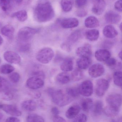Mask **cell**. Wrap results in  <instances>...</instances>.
Here are the masks:
<instances>
[{
  "mask_svg": "<svg viewBox=\"0 0 122 122\" xmlns=\"http://www.w3.org/2000/svg\"><path fill=\"white\" fill-rule=\"evenodd\" d=\"M55 12L51 3L47 0H41L36 5L33 10V16L40 23L48 22L55 16Z\"/></svg>",
  "mask_w": 122,
  "mask_h": 122,
  "instance_id": "cell-1",
  "label": "cell"
},
{
  "mask_svg": "<svg viewBox=\"0 0 122 122\" xmlns=\"http://www.w3.org/2000/svg\"><path fill=\"white\" fill-rule=\"evenodd\" d=\"M48 93L51 96L54 103L60 107H63L71 102L73 99L61 90H55L49 88Z\"/></svg>",
  "mask_w": 122,
  "mask_h": 122,
  "instance_id": "cell-2",
  "label": "cell"
},
{
  "mask_svg": "<svg viewBox=\"0 0 122 122\" xmlns=\"http://www.w3.org/2000/svg\"><path fill=\"white\" fill-rule=\"evenodd\" d=\"M40 29L29 27H25L20 29L18 37L20 42H27L36 34L39 33Z\"/></svg>",
  "mask_w": 122,
  "mask_h": 122,
  "instance_id": "cell-3",
  "label": "cell"
},
{
  "mask_svg": "<svg viewBox=\"0 0 122 122\" xmlns=\"http://www.w3.org/2000/svg\"><path fill=\"white\" fill-rule=\"evenodd\" d=\"M54 56V51L52 49L50 48L46 47L41 49L38 52L36 58L40 62L46 64L52 60Z\"/></svg>",
  "mask_w": 122,
  "mask_h": 122,
  "instance_id": "cell-4",
  "label": "cell"
},
{
  "mask_svg": "<svg viewBox=\"0 0 122 122\" xmlns=\"http://www.w3.org/2000/svg\"><path fill=\"white\" fill-rule=\"evenodd\" d=\"M78 89L80 94L83 96L88 97L93 92V84L91 81L85 80L81 84Z\"/></svg>",
  "mask_w": 122,
  "mask_h": 122,
  "instance_id": "cell-5",
  "label": "cell"
},
{
  "mask_svg": "<svg viewBox=\"0 0 122 122\" xmlns=\"http://www.w3.org/2000/svg\"><path fill=\"white\" fill-rule=\"evenodd\" d=\"M109 82L107 80L101 78L97 81L95 87V93L98 97L103 96L108 89Z\"/></svg>",
  "mask_w": 122,
  "mask_h": 122,
  "instance_id": "cell-6",
  "label": "cell"
},
{
  "mask_svg": "<svg viewBox=\"0 0 122 122\" xmlns=\"http://www.w3.org/2000/svg\"><path fill=\"white\" fill-rule=\"evenodd\" d=\"M44 79L33 76L28 79L26 81L27 87L32 90H37L43 87L45 84Z\"/></svg>",
  "mask_w": 122,
  "mask_h": 122,
  "instance_id": "cell-7",
  "label": "cell"
},
{
  "mask_svg": "<svg viewBox=\"0 0 122 122\" xmlns=\"http://www.w3.org/2000/svg\"><path fill=\"white\" fill-rule=\"evenodd\" d=\"M122 96L119 93H113L107 96L106 102L108 105L120 108L122 104Z\"/></svg>",
  "mask_w": 122,
  "mask_h": 122,
  "instance_id": "cell-8",
  "label": "cell"
},
{
  "mask_svg": "<svg viewBox=\"0 0 122 122\" xmlns=\"http://www.w3.org/2000/svg\"><path fill=\"white\" fill-rule=\"evenodd\" d=\"M0 109L11 116L15 117L21 116L22 112L17 106L9 104H0Z\"/></svg>",
  "mask_w": 122,
  "mask_h": 122,
  "instance_id": "cell-9",
  "label": "cell"
},
{
  "mask_svg": "<svg viewBox=\"0 0 122 122\" xmlns=\"http://www.w3.org/2000/svg\"><path fill=\"white\" fill-rule=\"evenodd\" d=\"M105 71L103 66L100 63H95L89 68L88 73L91 77L96 78L103 75Z\"/></svg>",
  "mask_w": 122,
  "mask_h": 122,
  "instance_id": "cell-10",
  "label": "cell"
},
{
  "mask_svg": "<svg viewBox=\"0 0 122 122\" xmlns=\"http://www.w3.org/2000/svg\"><path fill=\"white\" fill-rule=\"evenodd\" d=\"M5 60L11 64H18L21 62L20 56L15 52L7 51L4 54Z\"/></svg>",
  "mask_w": 122,
  "mask_h": 122,
  "instance_id": "cell-11",
  "label": "cell"
},
{
  "mask_svg": "<svg viewBox=\"0 0 122 122\" xmlns=\"http://www.w3.org/2000/svg\"><path fill=\"white\" fill-rule=\"evenodd\" d=\"M121 18L119 14L113 11L107 12L105 15V20L109 24H117L120 22Z\"/></svg>",
  "mask_w": 122,
  "mask_h": 122,
  "instance_id": "cell-12",
  "label": "cell"
},
{
  "mask_svg": "<svg viewBox=\"0 0 122 122\" xmlns=\"http://www.w3.org/2000/svg\"><path fill=\"white\" fill-rule=\"evenodd\" d=\"M105 0H94V4L92 8V11L94 14L100 15L102 14L106 8Z\"/></svg>",
  "mask_w": 122,
  "mask_h": 122,
  "instance_id": "cell-13",
  "label": "cell"
},
{
  "mask_svg": "<svg viewBox=\"0 0 122 122\" xmlns=\"http://www.w3.org/2000/svg\"><path fill=\"white\" fill-rule=\"evenodd\" d=\"M61 27L66 29L76 27L79 25V21L77 18H66L61 21Z\"/></svg>",
  "mask_w": 122,
  "mask_h": 122,
  "instance_id": "cell-14",
  "label": "cell"
},
{
  "mask_svg": "<svg viewBox=\"0 0 122 122\" xmlns=\"http://www.w3.org/2000/svg\"><path fill=\"white\" fill-rule=\"evenodd\" d=\"M76 54L79 57H90L92 55V51L90 46L85 45L78 47L76 51Z\"/></svg>",
  "mask_w": 122,
  "mask_h": 122,
  "instance_id": "cell-15",
  "label": "cell"
},
{
  "mask_svg": "<svg viewBox=\"0 0 122 122\" xmlns=\"http://www.w3.org/2000/svg\"><path fill=\"white\" fill-rule=\"evenodd\" d=\"M111 54L109 51L106 49H100L95 53L96 59L100 62H105L110 57Z\"/></svg>",
  "mask_w": 122,
  "mask_h": 122,
  "instance_id": "cell-16",
  "label": "cell"
},
{
  "mask_svg": "<svg viewBox=\"0 0 122 122\" xmlns=\"http://www.w3.org/2000/svg\"><path fill=\"white\" fill-rule=\"evenodd\" d=\"M104 36L108 38H113L117 36L118 34L117 31L111 25H106L103 30Z\"/></svg>",
  "mask_w": 122,
  "mask_h": 122,
  "instance_id": "cell-17",
  "label": "cell"
},
{
  "mask_svg": "<svg viewBox=\"0 0 122 122\" xmlns=\"http://www.w3.org/2000/svg\"><path fill=\"white\" fill-rule=\"evenodd\" d=\"M73 68V60L71 57L65 58L60 66L61 69L63 72H70L72 70Z\"/></svg>",
  "mask_w": 122,
  "mask_h": 122,
  "instance_id": "cell-18",
  "label": "cell"
},
{
  "mask_svg": "<svg viewBox=\"0 0 122 122\" xmlns=\"http://www.w3.org/2000/svg\"><path fill=\"white\" fill-rule=\"evenodd\" d=\"M81 107L78 105H73L68 108L66 112L67 118L72 119L78 115L80 112Z\"/></svg>",
  "mask_w": 122,
  "mask_h": 122,
  "instance_id": "cell-19",
  "label": "cell"
},
{
  "mask_svg": "<svg viewBox=\"0 0 122 122\" xmlns=\"http://www.w3.org/2000/svg\"><path fill=\"white\" fill-rule=\"evenodd\" d=\"M91 63L90 58L87 57H80L77 61L78 68L81 70H86L89 67Z\"/></svg>",
  "mask_w": 122,
  "mask_h": 122,
  "instance_id": "cell-20",
  "label": "cell"
},
{
  "mask_svg": "<svg viewBox=\"0 0 122 122\" xmlns=\"http://www.w3.org/2000/svg\"><path fill=\"white\" fill-rule=\"evenodd\" d=\"M21 107L25 110L28 111H33L36 110L37 105L36 102L33 100H27L22 103Z\"/></svg>",
  "mask_w": 122,
  "mask_h": 122,
  "instance_id": "cell-21",
  "label": "cell"
},
{
  "mask_svg": "<svg viewBox=\"0 0 122 122\" xmlns=\"http://www.w3.org/2000/svg\"><path fill=\"white\" fill-rule=\"evenodd\" d=\"M85 25L87 28H92L98 27L100 23L97 18L95 16H90L85 20Z\"/></svg>",
  "mask_w": 122,
  "mask_h": 122,
  "instance_id": "cell-22",
  "label": "cell"
},
{
  "mask_svg": "<svg viewBox=\"0 0 122 122\" xmlns=\"http://www.w3.org/2000/svg\"><path fill=\"white\" fill-rule=\"evenodd\" d=\"M15 31L14 27L10 25H5L0 30L1 34L5 37L9 38H12L13 37Z\"/></svg>",
  "mask_w": 122,
  "mask_h": 122,
  "instance_id": "cell-23",
  "label": "cell"
},
{
  "mask_svg": "<svg viewBox=\"0 0 122 122\" xmlns=\"http://www.w3.org/2000/svg\"><path fill=\"white\" fill-rule=\"evenodd\" d=\"M56 80L60 84L65 85L68 83L70 81V76L67 73V72H63L59 73L57 76Z\"/></svg>",
  "mask_w": 122,
  "mask_h": 122,
  "instance_id": "cell-24",
  "label": "cell"
},
{
  "mask_svg": "<svg viewBox=\"0 0 122 122\" xmlns=\"http://www.w3.org/2000/svg\"><path fill=\"white\" fill-rule=\"evenodd\" d=\"M120 108L107 105L103 109V112L108 117H112L116 116L120 112Z\"/></svg>",
  "mask_w": 122,
  "mask_h": 122,
  "instance_id": "cell-25",
  "label": "cell"
},
{
  "mask_svg": "<svg viewBox=\"0 0 122 122\" xmlns=\"http://www.w3.org/2000/svg\"><path fill=\"white\" fill-rule=\"evenodd\" d=\"M11 17L17 19L20 22H24L28 19V14L27 11L25 10H21L14 13L12 14Z\"/></svg>",
  "mask_w": 122,
  "mask_h": 122,
  "instance_id": "cell-26",
  "label": "cell"
},
{
  "mask_svg": "<svg viewBox=\"0 0 122 122\" xmlns=\"http://www.w3.org/2000/svg\"><path fill=\"white\" fill-rule=\"evenodd\" d=\"M100 33L98 30L92 29L86 32L85 33L86 38L91 41H95L98 39Z\"/></svg>",
  "mask_w": 122,
  "mask_h": 122,
  "instance_id": "cell-27",
  "label": "cell"
},
{
  "mask_svg": "<svg viewBox=\"0 0 122 122\" xmlns=\"http://www.w3.org/2000/svg\"><path fill=\"white\" fill-rule=\"evenodd\" d=\"M93 105V101L91 98H86L82 100L81 103V108L85 112L90 111Z\"/></svg>",
  "mask_w": 122,
  "mask_h": 122,
  "instance_id": "cell-28",
  "label": "cell"
},
{
  "mask_svg": "<svg viewBox=\"0 0 122 122\" xmlns=\"http://www.w3.org/2000/svg\"><path fill=\"white\" fill-rule=\"evenodd\" d=\"M93 112L96 116H99L102 114L103 111V104L101 101H97L93 104Z\"/></svg>",
  "mask_w": 122,
  "mask_h": 122,
  "instance_id": "cell-29",
  "label": "cell"
},
{
  "mask_svg": "<svg viewBox=\"0 0 122 122\" xmlns=\"http://www.w3.org/2000/svg\"><path fill=\"white\" fill-rule=\"evenodd\" d=\"M71 79L73 81H78L83 78L84 73L82 70L76 68L72 71L71 75Z\"/></svg>",
  "mask_w": 122,
  "mask_h": 122,
  "instance_id": "cell-30",
  "label": "cell"
},
{
  "mask_svg": "<svg viewBox=\"0 0 122 122\" xmlns=\"http://www.w3.org/2000/svg\"><path fill=\"white\" fill-rule=\"evenodd\" d=\"M80 36V32L79 30H76L73 32L68 36L66 42L72 46V45L78 41Z\"/></svg>",
  "mask_w": 122,
  "mask_h": 122,
  "instance_id": "cell-31",
  "label": "cell"
},
{
  "mask_svg": "<svg viewBox=\"0 0 122 122\" xmlns=\"http://www.w3.org/2000/svg\"><path fill=\"white\" fill-rule=\"evenodd\" d=\"M15 70V68L12 65L5 64L0 67V73L1 74L7 75L12 72Z\"/></svg>",
  "mask_w": 122,
  "mask_h": 122,
  "instance_id": "cell-32",
  "label": "cell"
},
{
  "mask_svg": "<svg viewBox=\"0 0 122 122\" xmlns=\"http://www.w3.org/2000/svg\"><path fill=\"white\" fill-rule=\"evenodd\" d=\"M61 6L63 10L65 12H69L73 7V2L71 0H62Z\"/></svg>",
  "mask_w": 122,
  "mask_h": 122,
  "instance_id": "cell-33",
  "label": "cell"
},
{
  "mask_svg": "<svg viewBox=\"0 0 122 122\" xmlns=\"http://www.w3.org/2000/svg\"><path fill=\"white\" fill-rule=\"evenodd\" d=\"M27 121L28 122H43L44 118L37 114H31L28 115L27 117Z\"/></svg>",
  "mask_w": 122,
  "mask_h": 122,
  "instance_id": "cell-34",
  "label": "cell"
},
{
  "mask_svg": "<svg viewBox=\"0 0 122 122\" xmlns=\"http://www.w3.org/2000/svg\"><path fill=\"white\" fill-rule=\"evenodd\" d=\"M10 83L3 77L0 76V92L10 90Z\"/></svg>",
  "mask_w": 122,
  "mask_h": 122,
  "instance_id": "cell-35",
  "label": "cell"
},
{
  "mask_svg": "<svg viewBox=\"0 0 122 122\" xmlns=\"http://www.w3.org/2000/svg\"><path fill=\"white\" fill-rule=\"evenodd\" d=\"M122 72L117 71L115 72L113 74V82L116 85L121 87L122 85Z\"/></svg>",
  "mask_w": 122,
  "mask_h": 122,
  "instance_id": "cell-36",
  "label": "cell"
},
{
  "mask_svg": "<svg viewBox=\"0 0 122 122\" xmlns=\"http://www.w3.org/2000/svg\"><path fill=\"white\" fill-rule=\"evenodd\" d=\"M66 92L73 99L78 97L80 94L78 89L75 87L68 88L66 90Z\"/></svg>",
  "mask_w": 122,
  "mask_h": 122,
  "instance_id": "cell-37",
  "label": "cell"
},
{
  "mask_svg": "<svg viewBox=\"0 0 122 122\" xmlns=\"http://www.w3.org/2000/svg\"><path fill=\"white\" fill-rule=\"evenodd\" d=\"M12 0H0V7L3 10L7 11L11 6Z\"/></svg>",
  "mask_w": 122,
  "mask_h": 122,
  "instance_id": "cell-38",
  "label": "cell"
},
{
  "mask_svg": "<svg viewBox=\"0 0 122 122\" xmlns=\"http://www.w3.org/2000/svg\"><path fill=\"white\" fill-rule=\"evenodd\" d=\"M9 78L11 82L14 83H17L20 81V76L18 73L15 72L10 73Z\"/></svg>",
  "mask_w": 122,
  "mask_h": 122,
  "instance_id": "cell-39",
  "label": "cell"
},
{
  "mask_svg": "<svg viewBox=\"0 0 122 122\" xmlns=\"http://www.w3.org/2000/svg\"><path fill=\"white\" fill-rule=\"evenodd\" d=\"M1 97L3 100L10 101L12 100L14 95L10 90L1 92Z\"/></svg>",
  "mask_w": 122,
  "mask_h": 122,
  "instance_id": "cell-40",
  "label": "cell"
},
{
  "mask_svg": "<svg viewBox=\"0 0 122 122\" xmlns=\"http://www.w3.org/2000/svg\"><path fill=\"white\" fill-rule=\"evenodd\" d=\"M30 45L27 42H21L19 46V51L22 52H26L30 50Z\"/></svg>",
  "mask_w": 122,
  "mask_h": 122,
  "instance_id": "cell-41",
  "label": "cell"
},
{
  "mask_svg": "<svg viewBox=\"0 0 122 122\" xmlns=\"http://www.w3.org/2000/svg\"><path fill=\"white\" fill-rule=\"evenodd\" d=\"M73 121L75 122H86L87 121V118L86 115L83 113L78 115L75 118Z\"/></svg>",
  "mask_w": 122,
  "mask_h": 122,
  "instance_id": "cell-42",
  "label": "cell"
},
{
  "mask_svg": "<svg viewBox=\"0 0 122 122\" xmlns=\"http://www.w3.org/2000/svg\"><path fill=\"white\" fill-rule=\"evenodd\" d=\"M105 62L107 66L111 68L115 67L117 65V60L114 58L110 57Z\"/></svg>",
  "mask_w": 122,
  "mask_h": 122,
  "instance_id": "cell-43",
  "label": "cell"
},
{
  "mask_svg": "<svg viewBox=\"0 0 122 122\" xmlns=\"http://www.w3.org/2000/svg\"><path fill=\"white\" fill-rule=\"evenodd\" d=\"M61 47L62 50L67 52H70L71 50V46L67 42H65L61 44Z\"/></svg>",
  "mask_w": 122,
  "mask_h": 122,
  "instance_id": "cell-44",
  "label": "cell"
},
{
  "mask_svg": "<svg viewBox=\"0 0 122 122\" xmlns=\"http://www.w3.org/2000/svg\"><path fill=\"white\" fill-rule=\"evenodd\" d=\"M122 0H118L115 3L114 7L115 9L118 12H121L122 11Z\"/></svg>",
  "mask_w": 122,
  "mask_h": 122,
  "instance_id": "cell-45",
  "label": "cell"
},
{
  "mask_svg": "<svg viewBox=\"0 0 122 122\" xmlns=\"http://www.w3.org/2000/svg\"><path fill=\"white\" fill-rule=\"evenodd\" d=\"M87 0H76L75 3L78 7H82L87 4Z\"/></svg>",
  "mask_w": 122,
  "mask_h": 122,
  "instance_id": "cell-46",
  "label": "cell"
},
{
  "mask_svg": "<svg viewBox=\"0 0 122 122\" xmlns=\"http://www.w3.org/2000/svg\"><path fill=\"white\" fill-rule=\"evenodd\" d=\"M33 76L39 77L41 78L45 79V74L43 71H38L34 72L33 73Z\"/></svg>",
  "mask_w": 122,
  "mask_h": 122,
  "instance_id": "cell-47",
  "label": "cell"
},
{
  "mask_svg": "<svg viewBox=\"0 0 122 122\" xmlns=\"http://www.w3.org/2000/svg\"><path fill=\"white\" fill-rule=\"evenodd\" d=\"M53 121L55 122H66V120L62 117H61L59 115L53 116Z\"/></svg>",
  "mask_w": 122,
  "mask_h": 122,
  "instance_id": "cell-48",
  "label": "cell"
},
{
  "mask_svg": "<svg viewBox=\"0 0 122 122\" xmlns=\"http://www.w3.org/2000/svg\"><path fill=\"white\" fill-rule=\"evenodd\" d=\"M87 12L85 10H78L77 12V15L78 17H83L86 16L87 15Z\"/></svg>",
  "mask_w": 122,
  "mask_h": 122,
  "instance_id": "cell-49",
  "label": "cell"
},
{
  "mask_svg": "<svg viewBox=\"0 0 122 122\" xmlns=\"http://www.w3.org/2000/svg\"><path fill=\"white\" fill-rule=\"evenodd\" d=\"M6 122H20V121L19 118H17V117L15 116V117H10L8 118L6 120Z\"/></svg>",
  "mask_w": 122,
  "mask_h": 122,
  "instance_id": "cell-50",
  "label": "cell"
},
{
  "mask_svg": "<svg viewBox=\"0 0 122 122\" xmlns=\"http://www.w3.org/2000/svg\"><path fill=\"white\" fill-rule=\"evenodd\" d=\"M51 112L53 116L58 115L60 112L59 109L56 107H53L52 108L51 110Z\"/></svg>",
  "mask_w": 122,
  "mask_h": 122,
  "instance_id": "cell-51",
  "label": "cell"
},
{
  "mask_svg": "<svg viewBox=\"0 0 122 122\" xmlns=\"http://www.w3.org/2000/svg\"><path fill=\"white\" fill-rule=\"evenodd\" d=\"M24 0H15V2L17 4H22L24 2Z\"/></svg>",
  "mask_w": 122,
  "mask_h": 122,
  "instance_id": "cell-52",
  "label": "cell"
},
{
  "mask_svg": "<svg viewBox=\"0 0 122 122\" xmlns=\"http://www.w3.org/2000/svg\"><path fill=\"white\" fill-rule=\"evenodd\" d=\"M3 40L2 36L0 35V46L3 44Z\"/></svg>",
  "mask_w": 122,
  "mask_h": 122,
  "instance_id": "cell-53",
  "label": "cell"
},
{
  "mask_svg": "<svg viewBox=\"0 0 122 122\" xmlns=\"http://www.w3.org/2000/svg\"><path fill=\"white\" fill-rule=\"evenodd\" d=\"M118 56L119 58H120L121 60V59H122V51H120L119 52L118 54Z\"/></svg>",
  "mask_w": 122,
  "mask_h": 122,
  "instance_id": "cell-54",
  "label": "cell"
},
{
  "mask_svg": "<svg viewBox=\"0 0 122 122\" xmlns=\"http://www.w3.org/2000/svg\"><path fill=\"white\" fill-rule=\"evenodd\" d=\"M3 117H4V115H3V114H2V113L0 112V121L2 120Z\"/></svg>",
  "mask_w": 122,
  "mask_h": 122,
  "instance_id": "cell-55",
  "label": "cell"
},
{
  "mask_svg": "<svg viewBox=\"0 0 122 122\" xmlns=\"http://www.w3.org/2000/svg\"><path fill=\"white\" fill-rule=\"evenodd\" d=\"M122 23H121L120 25V29L121 30H122Z\"/></svg>",
  "mask_w": 122,
  "mask_h": 122,
  "instance_id": "cell-56",
  "label": "cell"
},
{
  "mask_svg": "<svg viewBox=\"0 0 122 122\" xmlns=\"http://www.w3.org/2000/svg\"></svg>",
  "mask_w": 122,
  "mask_h": 122,
  "instance_id": "cell-57",
  "label": "cell"
}]
</instances>
